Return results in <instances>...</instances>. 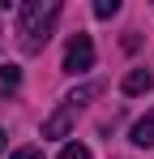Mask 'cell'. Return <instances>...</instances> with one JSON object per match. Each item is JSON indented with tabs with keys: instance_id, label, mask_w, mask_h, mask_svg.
Returning a JSON list of instances; mask_svg holds the SVG:
<instances>
[{
	"instance_id": "obj_1",
	"label": "cell",
	"mask_w": 154,
	"mask_h": 159,
	"mask_svg": "<svg viewBox=\"0 0 154 159\" xmlns=\"http://www.w3.org/2000/svg\"><path fill=\"white\" fill-rule=\"evenodd\" d=\"M56 17H60V4L56 0H26L22 9H17V43H22L26 56H34V52L47 48Z\"/></svg>"
},
{
	"instance_id": "obj_2",
	"label": "cell",
	"mask_w": 154,
	"mask_h": 159,
	"mask_svg": "<svg viewBox=\"0 0 154 159\" xmlns=\"http://www.w3.org/2000/svg\"><path fill=\"white\" fill-rule=\"evenodd\" d=\"M90 65H94V43H90V34L77 30L64 48V73H86Z\"/></svg>"
},
{
	"instance_id": "obj_3",
	"label": "cell",
	"mask_w": 154,
	"mask_h": 159,
	"mask_svg": "<svg viewBox=\"0 0 154 159\" xmlns=\"http://www.w3.org/2000/svg\"><path fill=\"white\" fill-rule=\"evenodd\" d=\"M77 112H81V107L64 99V103H60V112H51L47 120H43V138H69V129H73V120H77Z\"/></svg>"
},
{
	"instance_id": "obj_4",
	"label": "cell",
	"mask_w": 154,
	"mask_h": 159,
	"mask_svg": "<svg viewBox=\"0 0 154 159\" xmlns=\"http://www.w3.org/2000/svg\"><path fill=\"white\" fill-rule=\"evenodd\" d=\"M150 86H154V78H150V69H133V73H128V78H124V95H146Z\"/></svg>"
},
{
	"instance_id": "obj_5",
	"label": "cell",
	"mask_w": 154,
	"mask_h": 159,
	"mask_svg": "<svg viewBox=\"0 0 154 159\" xmlns=\"http://www.w3.org/2000/svg\"><path fill=\"white\" fill-rule=\"evenodd\" d=\"M17 86H22V69L17 65H0V99H9Z\"/></svg>"
},
{
	"instance_id": "obj_6",
	"label": "cell",
	"mask_w": 154,
	"mask_h": 159,
	"mask_svg": "<svg viewBox=\"0 0 154 159\" xmlns=\"http://www.w3.org/2000/svg\"><path fill=\"white\" fill-rule=\"evenodd\" d=\"M133 142H137V146H154V112H146V116L133 125Z\"/></svg>"
},
{
	"instance_id": "obj_7",
	"label": "cell",
	"mask_w": 154,
	"mask_h": 159,
	"mask_svg": "<svg viewBox=\"0 0 154 159\" xmlns=\"http://www.w3.org/2000/svg\"><path fill=\"white\" fill-rule=\"evenodd\" d=\"M103 86H81V90H73V95H69V103H77V107H86L90 103V99H94V95H99Z\"/></svg>"
},
{
	"instance_id": "obj_8",
	"label": "cell",
	"mask_w": 154,
	"mask_h": 159,
	"mask_svg": "<svg viewBox=\"0 0 154 159\" xmlns=\"http://www.w3.org/2000/svg\"><path fill=\"white\" fill-rule=\"evenodd\" d=\"M120 13V0H99L94 4V17H116Z\"/></svg>"
},
{
	"instance_id": "obj_9",
	"label": "cell",
	"mask_w": 154,
	"mask_h": 159,
	"mask_svg": "<svg viewBox=\"0 0 154 159\" xmlns=\"http://www.w3.org/2000/svg\"><path fill=\"white\" fill-rule=\"evenodd\" d=\"M60 159H90V151H86L81 142H69V146L60 151Z\"/></svg>"
},
{
	"instance_id": "obj_10",
	"label": "cell",
	"mask_w": 154,
	"mask_h": 159,
	"mask_svg": "<svg viewBox=\"0 0 154 159\" xmlns=\"http://www.w3.org/2000/svg\"><path fill=\"white\" fill-rule=\"evenodd\" d=\"M9 159H43V151L39 146H22V151H13Z\"/></svg>"
},
{
	"instance_id": "obj_11",
	"label": "cell",
	"mask_w": 154,
	"mask_h": 159,
	"mask_svg": "<svg viewBox=\"0 0 154 159\" xmlns=\"http://www.w3.org/2000/svg\"><path fill=\"white\" fill-rule=\"evenodd\" d=\"M4 142H9V138H4V129H0V151H4Z\"/></svg>"
}]
</instances>
